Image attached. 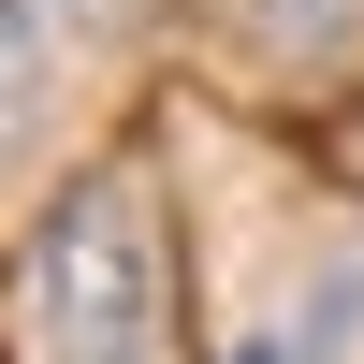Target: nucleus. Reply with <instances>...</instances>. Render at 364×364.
<instances>
[{"mask_svg": "<svg viewBox=\"0 0 364 364\" xmlns=\"http://www.w3.org/2000/svg\"><path fill=\"white\" fill-rule=\"evenodd\" d=\"M29 350L44 364H175V262L132 175H73L29 233Z\"/></svg>", "mask_w": 364, "mask_h": 364, "instance_id": "obj_1", "label": "nucleus"}, {"mask_svg": "<svg viewBox=\"0 0 364 364\" xmlns=\"http://www.w3.org/2000/svg\"><path fill=\"white\" fill-rule=\"evenodd\" d=\"M29 117H44V15H29V0H0V161H15Z\"/></svg>", "mask_w": 364, "mask_h": 364, "instance_id": "obj_2", "label": "nucleus"}, {"mask_svg": "<svg viewBox=\"0 0 364 364\" xmlns=\"http://www.w3.org/2000/svg\"><path fill=\"white\" fill-rule=\"evenodd\" d=\"M233 364H277V350H233Z\"/></svg>", "mask_w": 364, "mask_h": 364, "instance_id": "obj_3", "label": "nucleus"}]
</instances>
